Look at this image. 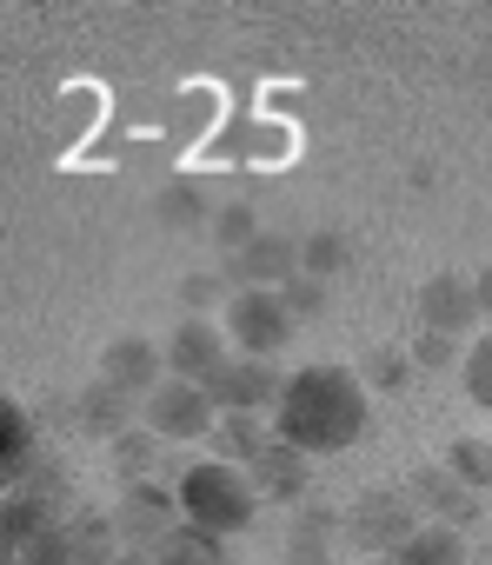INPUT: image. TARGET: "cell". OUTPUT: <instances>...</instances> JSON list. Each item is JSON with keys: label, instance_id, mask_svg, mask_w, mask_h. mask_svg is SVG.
I'll return each instance as SVG.
<instances>
[{"label": "cell", "instance_id": "obj_1", "mask_svg": "<svg viewBox=\"0 0 492 565\" xmlns=\"http://www.w3.org/2000/svg\"><path fill=\"white\" fill-rule=\"evenodd\" d=\"M366 426V380L360 366H300L287 373V393L274 406V433L320 459V452H346Z\"/></svg>", "mask_w": 492, "mask_h": 565}, {"label": "cell", "instance_id": "obj_2", "mask_svg": "<svg viewBox=\"0 0 492 565\" xmlns=\"http://www.w3.org/2000/svg\"><path fill=\"white\" fill-rule=\"evenodd\" d=\"M173 492H180V525H200L213 539L226 532H246V519L260 512V492L239 466H220V459H193L173 472Z\"/></svg>", "mask_w": 492, "mask_h": 565}, {"label": "cell", "instance_id": "obj_3", "mask_svg": "<svg viewBox=\"0 0 492 565\" xmlns=\"http://www.w3.org/2000/svg\"><path fill=\"white\" fill-rule=\"evenodd\" d=\"M220 327H226V340L239 347V360H274V353L300 333L287 294H260V287H239V294L226 300Z\"/></svg>", "mask_w": 492, "mask_h": 565}, {"label": "cell", "instance_id": "obj_4", "mask_svg": "<svg viewBox=\"0 0 492 565\" xmlns=\"http://www.w3.org/2000/svg\"><path fill=\"white\" fill-rule=\"evenodd\" d=\"M346 525H353V539L366 545V552H379V558H399L413 539H419V505L406 499V492H386V486H373V492H360V505L346 512Z\"/></svg>", "mask_w": 492, "mask_h": 565}, {"label": "cell", "instance_id": "obj_5", "mask_svg": "<svg viewBox=\"0 0 492 565\" xmlns=\"http://www.w3.org/2000/svg\"><path fill=\"white\" fill-rule=\"evenodd\" d=\"M140 426L147 433H160V439H173V446H186V439H213V426H220V406L206 399V386H193V380H167L153 399H140Z\"/></svg>", "mask_w": 492, "mask_h": 565}, {"label": "cell", "instance_id": "obj_6", "mask_svg": "<svg viewBox=\"0 0 492 565\" xmlns=\"http://www.w3.org/2000/svg\"><path fill=\"white\" fill-rule=\"evenodd\" d=\"M226 327L220 320H200V313H186V320H173V333H167V380H193V386H206L220 366H226Z\"/></svg>", "mask_w": 492, "mask_h": 565}, {"label": "cell", "instance_id": "obj_7", "mask_svg": "<svg viewBox=\"0 0 492 565\" xmlns=\"http://www.w3.org/2000/svg\"><path fill=\"white\" fill-rule=\"evenodd\" d=\"M280 393H287V380L274 373V360H226V366L206 380V399H213L220 413H267V419H274Z\"/></svg>", "mask_w": 492, "mask_h": 565}, {"label": "cell", "instance_id": "obj_8", "mask_svg": "<svg viewBox=\"0 0 492 565\" xmlns=\"http://www.w3.org/2000/svg\"><path fill=\"white\" fill-rule=\"evenodd\" d=\"M100 380H107V393H140V399H153L160 386H167V353L153 347V340H114L107 353H100Z\"/></svg>", "mask_w": 492, "mask_h": 565}, {"label": "cell", "instance_id": "obj_9", "mask_svg": "<svg viewBox=\"0 0 492 565\" xmlns=\"http://www.w3.org/2000/svg\"><path fill=\"white\" fill-rule=\"evenodd\" d=\"M472 320H479V300H472V279L466 273H432L426 287H419V333L459 340V333H472Z\"/></svg>", "mask_w": 492, "mask_h": 565}, {"label": "cell", "instance_id": "obj_10", "mask_svg": "<svg viewBox=\"0 0 492 565\" xmlns=\"http://www.w3.org/2000/svg\"><path fill=\"white\" fill-rule=\"evenodd\" d=\"M173 505H180V492L173 486H160V479H147V486H133L127 499H120V532L133 539V552H160L180 525H173Z\"/></svg>", "mask_w": 492, "mask_h": 565}, {"label": "cell", "instance_id": "obj_11", "mask_svg": "<svg viewBox=\"0 0 492 565\" xmlns=\"http://www.w3.org/2000/svg\"><path fill=\"white\" fill-rule=\"evenodd\" d=\"M246 479H254L260 505H300V499H307V486H313V459H307V452H293L287 439H274L254 466H246Z\"/></svg>", "mask_w": 492, "mask_h": 565}, {"label": "cell", "instance_id": "obj_12", "mask_svg": "<svg viewBox=\"0 0 492 565\" xmlns=\"http://www.w3.org/2000/svg\"><path fill=\"white\" fill-rule=\"evenodd\" d=\"M233 273L246 279V287H260V294H287L293 279H300V239H287V233H260L254 246L233 259Z\"/></svg>", "mask_w": 492, "mask_h": 565}, {"label": "cell", "instance_id": "obj_13", "mask_svg": "<svg viewBox=\"0 0 492 565\" xmlns=\"http://www.w3.org/2000/svg\"><path fill=\"white\" fill-rule=\"evenodd\" d=\"M274 439H280V433H274V419H267V413H220V426H213V439H206V446H213L206 459H220V466H239V472H246V466H254V459L274 446Z\"/></svg>", "mask_w": 492, "mask_h": 565}, {"label": "cell", "instance_id": "obj_14", "mask_svg": "<svg viewBox=\"0 0 492 565\" xmlns=\"http://www.w3.org/2000/svg\"><path fill=\"white\" fill-rule=\"evenodd\" d=\"M406 499L419 505L426 525H459V519H472V492H466L446 466H419L413 486H406Z\"/></svg>", "mask_w": 492, "mask_h": 565}, {"label": "cell", "instance_id": "obj_15", "mask_svg": "<svg viewBox=\"0 0 492 565\" xmlns=\"http://www.w3.org/2000/svg\"><path fill=\"white\" fill-rule=\"evenodd\" d=\"M346 259H353V246H346V233H333V226H320V233L300 239V273L320 279V287H333V279L346 273Z\"/></svg>", "mask_w": 492, "mask_h": 565}, {"label": "cell", "instance_id": "obj_16", "mask_svg": "<svg viewBox=\"0 0 492 565\" xmlns=\"http://www.w3.org/2000/svg\"><path fill=\"white\" fill-rule=\"evenodd\" d=\"M153 206H160V226H173V233H206V226H213V206H206V193H200L193 180L167 186Z\"/></svg>", "mask_w": 492, "mask_h": 565}, {"label": "cell", "instance_id": "obj_17", "mask_svg": "<svg viewBox=\"0 0 492 565\" xmlns=\"http://www.w3.org/2000/svg\"><path fill=\"white\" fill-rule=\"evenodd\" d=\"M466 492H485L492 486V439H479V433H466V439H452L446 446V459H439Z\"/></svg>", "mask_w": 492, "mask_h": 565}, {"label": "cell", "instance_id": "obj_18", "mask_svg": "<svg viewBox=\"0 0 492 565\" xmlns=\"http://www.w3.org/2000/svg\"><path fill=\"white\" fill-rule=\"evenodd\" d=\"M260 233H267V226L254 220V206H246V200H226V206H213V226H206V239H213V246H226L233 259H239L246 246H254Z\"/></svg>", "mask_w": 492, "mask_h": 565}, {"label": "cell", "instance_id": "obj_19", "mask_svg": "<svg viewBox=\"0 0 492 565\" xmlns=\"http://www.w3.org/2000/svg\"><path fill=\"white\" fill-rule=\"evenodd\" d=\"M393 565H466V539H459V525H419V539Z\"/></svg>", "mask_w": 492, "mask_h": 565}, {"label": "cell", "instance_id": "obj_20", "mask_svg": "<svg viewBox=\"0 0 492 565\" xmlns=\"http://www.w3.org/2000/svg\"><path fill=\"white\" fill-rule=\"evenodd\" d=\"M153 565H226V539H213V532H200V525H180V532L153 552Z\"/></svg>", "mask_w": 492, "mask_h": 565}, {"label": "cell", "instance_id": "obj_21", "mask_svg": "<svg viewBox=\"0 0 492 565\" xmlns=\"http://www.w3.org/2000/svg\"><path fill=\"white\" fill-rule=\"evenodd\" d=\"M160 446H167L160 433H147V426H120V433H114V466L133 472V486H147V466L160 459Z\"/></svg>", "mask_w": 492, "mask_h": 565}, {"label": "cell", "instance_id": "obj_22", "mask_svg": "<svg viewBox=\"0 0 492 565\" xmlns=\"http://www.w3.org/2000/svg\"><path fill=\"white\" fill-rule=\"evenodd\" d=\"M413 373H419V366H413V353H399V347H373V353L360 360V380H366V386H386V393L406 386Z\"/></svg>", "mask_w": 492, "mask_h": 565}, {"label": "cell", "instance_id": "obj_23", "mask_svg": "<svg viewBox=\"0 0 492 565\" xmlns=\"http://www.w3.org/2000/svg\"><path fill=\"white\" fill-rule=\"evenodd\" d=\"M466 393H472V406H485L492 413V333H479L472 347H466Z\"/></svg>", "mask_w": 492, "mask_h": 565}, {"label": "cell", "instance_id": "obj_24", "mask_svg": "<svg viewBox=\"0 0 492 565\" xmlns=\"http://www.w3.org/2000/svg\"><path fill=\"white\" fill-rule=\"evenodd\" d=\"M406 353H413V366H419V373H439V366H466L459 340H446V333H419Z\"/></svg>", "mask_w": 492, "mask_h": 565}, {"label": "cell", "instance_id": "obj_25", "mask_svg": "<svg viewBox=\"0 0 492 565\" xmlns=\"http://www.w3.org/2000/svg\"><path fill=\"white\" fill-rule=\"evenodd\" d=\"M220 294H226V279H213V273H193V279H186V287H180V300H186V307H193L200 320H213L206 307H213Z\"/></svg>", "mask_w": 492, "mask_h": 565}, {"label": "cell", "instance_id": "obj_26", "mask_svg": "<svg viewBox=\"0 0 492 565\" xmlns=\"http://www.w3.org/2000/svg\"><path fill=\"white\" fill-rule=\"evenodd\" d=\"M287 307H293V320H307V313H320L327 307V287H320V279H293V287H287Z\"/></svg>", "mask_w": 492, "mask_h": 565}, {"label": "cell", "instance_id": "obj_27", "mask_svg": "<svg viewBox=\"0 0 492 565\" xmlns=\"http://www.w3.org/2000/svg\"><path fill=\"white\" fill-rule=\"evenodd\" d=\"M472 300H479V320H492V266L472 273Z\"/></svg>", "mask_w": 492, "mask_h": 565}, {"label": "cell", "instance_id": "obj_28", "mask_svg": "<svg viewBox=\"0 0 492 565\" xmlns=\"http://www.w3.org/2000/svg\"><path fill=\"white\" fill-rule=\"evenodd\" d=\"M114 565H153V552H120Z\"/></svg>", "mask_w": 492, "mask_h": 565}]
</instances>
